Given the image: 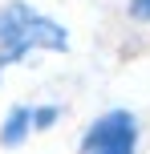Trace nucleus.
I'll list each match as a JSON object with an SVG mask.
<instances>
[{
    "label": "nucleus",
    "mask_w": 150,
    "mask_h": 154,
    "mask_svg": "<svg viewBox=\"0 0 150 154\" xmlns=\"http://www.w3.org/2000/svg\"><path fill=\"white\" fill-rule=\"evenodd\" d=\"M69 29L29 0L0 4V65H20L37 53H69Z\"/></svg>",
    "instance_id": "nucleus-1"
},
{
    "label": "nucleus",
    "mask_w": 150,
    "mask_h": 154,
    "mask_svg": "<svg viewBox=\"0 0 150 154\" xmlns=\"http://www.w3.org/2000/svg\"><path fill=\"white\" fill-rule=\"evenodd\" d=\"M138 114L134 109H106L85 126L77 142V154H138Z\"/></svg>",
    "instance_id": "nucleus-2"
},
{
    "label": "nucleus",
    "mask_w": 150,
    "mask_h": 154,
    "mask_svg": "<svg viewBox=\"0 0 150 154\" xmlns=\"http://www.w3.org/2000/svg\"><path fill=\"white\" fill-rule=\"evenodd\" d=\"M32 138V106H12L0 122V146L4 150H16Z\"/></svg>",
    "instance_id": "nucleus-3"
},
{
    "label": "nucleus",
    "mask_w": 150,
    "mask_h": 154,
    "mask_svg": "<svg viewBox=\"0 0 150 154\" xmlns=\"http://www.w3.org/2000/svg\"><path fill=\"white\" fill-rule=\"evenodd\" d=\"M61 114H65L61 106H32V134H41V130H53V126L61 122Z\"/></svg>",
    "instance_id": "nucleus-4"
},
{
    "label": "nucleus",
    "mask_w": 150,
    "mask_h": 154,
    "mask_svg": "<svg viewBox=\"0 0 150 154\" xmlns=\"http://www.w3.org/2000/svg\"><path fill=\"white\" fill-rule=\"evenodd\" d=\"M126 16L134 24H150V0H126Z\"/></svg>",
    "instance_id": "nucleus-5"
},
{
    "label": "nucleus",
    "mask_w": 150,
    "mask_h": 154,
    "mask_svg": "<svg viewBox=\"0 0 150 154\" xmlns=\"http://www.w3.org/2000/svg\"><path fill=\"white\" fill-rule=\"evenodd\" d=\"M0 81H4V65H0Z\"/></svg>",
    "instance_id": "nucleus-6"
}]
</instances>
